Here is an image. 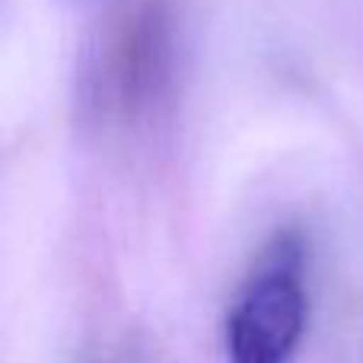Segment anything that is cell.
<instances>
[{
  "label": "cell",
  "mask_w": 363,
  "mask_h": 363,
  "mask_svg": "<svg viewBox=\"0 0 363 363\" xmlns=\"http://www.w3.org/2000/svg\"><path fill=\"white\" fill-rule=\"evenodd\" d=\"M306 325L300 242L281 239L236 300L226 325L230 363H287Z\"/></svg>",
  "instance_id": "cell-1"
}]
</instances>
